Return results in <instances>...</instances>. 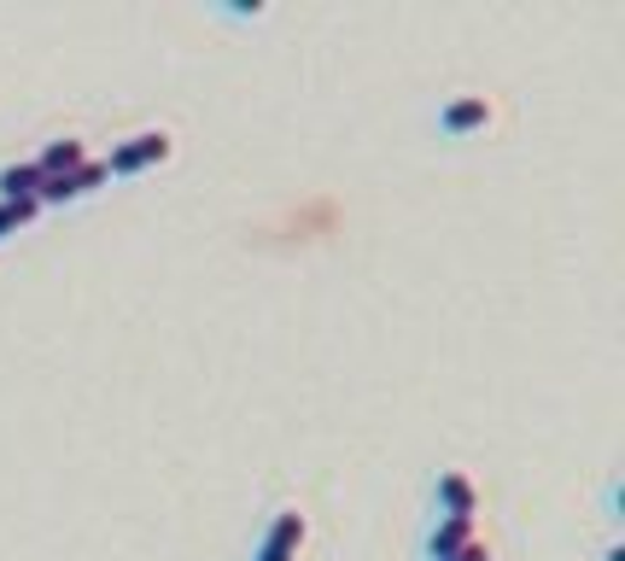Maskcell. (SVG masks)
Instances as JSON below:
<instances>
[{"mask_svg": "<svg viewBox=\"0 0 625 561\" xmlns=\"http://www.w3.org/2000/svg\"><path fill=\"white\" fill-rule=\"evenodd\" d=\"M439 509L445 515H473L479 509V491H473V480L462 468H445L439 474Z\"/></svg>", "mask_w": 625, "mask_h": 561, "instance_id": "obj_4", "label": "cell"}, {"mask_svg": "<svg viewBox=\"0 0 625 561\" xmlns=\"http://www.w3.org/2000/svg\"><path fill=\"white\" fill-rule=\"evenodd\" d=\"M304 515L299 509H281L275 521L263 527V538H258V550H252V561H299V544H304Z\"/></svg>", "mask_w": 625, "mask_h": 561, "instance_id": "obj_2", "label": "cell"}, {"mask_svg": "<svg viewBox=\"0 0 625 561\" xmlns=\"http://www.w3.org/2000/svg\"><path fill=\"white\" fill-rule=\"evenodd\" d=\"M41 176H71V170H82V164H88V147H82V141H48V147H41Z\"/></svg>", "mask_w": 625, "mask_h": 561, "instance_id": "obj_6", "label": "cell"}, {"mask_svg": "<svg viewBox=\"0 0 625 561\" xmlns=\"http://www.w3.org/2000/svg\"><path fill=\"white\" fill-rule=\"evenodd\" d=\"M41 164L35 158H18V164H7V170H0V199H35L41 194Z\"/></svg>", "mask_w": 625, "mask_h": 561, "instance_id": "obj_7", "label": "cell"}, {"mask_svg": "<svg viewBox=\"0 0 625 561\" xmlns=\"http://www.w3.org/2000/svg\"><path fill=\"white\" fill-rule=\"evenodd\" d=\"M35 217H41V199H0V240L18 235V228L35 222Z\"/></svg>", "mask_w": 625, "mask_h": 561, "instance_id": "obj_8", "label": "cell"}, {"mask_svg": "<svg viewBox=\"0 0 625 561\" xmlns=\"http://www.w3.org/2000/svg\"><path fill=\"white\" fill-rule=\"evenodd\" d=\"M468 538H473V515H445V521L427 532V555H433V561H445L450 550H462Z\"/></svg>", "mask_w": 625, "mask_h": 561, "instance_id": "obj_5", "label": "cell"}, {"mask_svg": "<svg viewBox=\"0 0 625 561\" xmlns=\"http://www.w3.org/2000/svg\"><path fill=\"white\" fill-rule=\"evenodd\" d=\"M445 561H491V544H486V538H468V544H462V550H450Z\"/></svg>", "mask_w": 625, "mask_h": 561, "instance_id": "obj_9", "label": "cell"}, {"mask_svg": "<svg viewBox=\"0 0 625 561\" xmlns=\"http://www.w3.org/2000/svg\"><path fill=\"white\" fill-rule=\"evenodd\" d=\"M491 123V100L486 94H456L450 106H439V129L445 135H468V129H486Z\"/></svg>", "mask_w": 625, "mask_h": 561, "instance_id": "obj_3", "label": "cell"}, {"mask_svg": "<svg viewBox=\"0 0 625 561\" xmlns=\"http://www.w3.org/2000/svg\"><path fill=\"white\" fill-rule=\"evenodd\" d=\"M170 129H140L129 141H117V147L106 153V176H135V170H147V164H164L170 158Z\"/></svg>", "mask_w": 625, "mask_h": 561, "instance_id": "obj_1", "label": "cell"}]
</instances>
